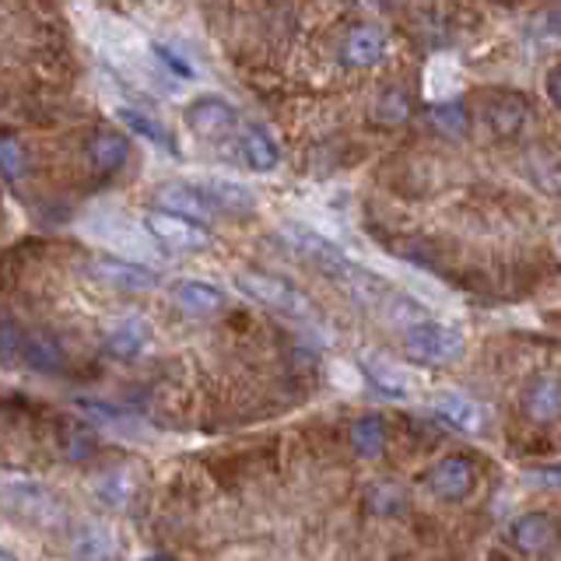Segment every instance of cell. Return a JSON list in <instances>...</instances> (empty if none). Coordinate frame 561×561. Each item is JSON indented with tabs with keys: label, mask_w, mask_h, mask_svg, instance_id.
Instances as JSON below:
<instances>
[{
	"label": "cell",
	"mask_w": 561,
	"mask_h": 561,
	"mask_svg": "<svg viewBox=\"0 0 561 561\" xmlns=\"http://www.w3.org/2000/svg\"><path fill=\"white\" fill-rule=\"evenodd\" d=\"M403 355L414 365H446L463 355V337L446 323L417 320L403 327Z\"/></svg>",
	"instance_id": "cell-1"
},
{
	"label": "cell",
	"mask_w": 561,
	"mask_h": 561,
	"mask_svg": "<svg viewBox=\"0 0 561 561\" xmlns=\"http://www.w3.org/2000/svg\"><path fill=\"white\" fill-rule=\"evenodd\" d=\"M145 232L154 242H162L165 250H175V253H197V250H207L210 245V232L201 221L172 215V210H162V207H151L145 215Z\"/></svg>",
	"instance_id": "cell-2"
},
{
	"label": "cell",
	"mask_w": 561,
	"mask_h": 561,
	"mask_svg": "<svg viewBox=\"0 0 561 561\" xmlns=\"http://www.w3.org/2000/svg\"><path fill=\"white\" fill-rule=\"evenodd\" d=\"M236 288L242 295H250L253 302L277 309V312H288V316H306L309 312V302L295 291L291 280L267 274V271H239L236 274Z\"/></svg>",
	"instance_id": "cell-3"
},
{
	"label": "cell",
	"mask_w": 561,
	"mask_h": 561,
	"mask_svg": "<svg viewBox=\"0 0 561 561\" xmlns=\"http://www.w3.org/2000/svg\"><path fill=\"white\" fill-rule=\"evenodd\" d=\"M84 271L95 285L110 288V291L137 295V291H151L158 285V271L145 267V263H134L127 256H92Z\"/></svg>",
	"instance_id": "cell-4"
},
{
	"label": "cell",
	"mask_w": 561,
	"mask_h": 561,
	"mask_svg": "<svg viewBox=\"0 0 561 561\" xmlns=\"http://www.w3.org/2000/svg\"><path fill=\"white\" fill-rule=\"evenodd\" d=\"M186 127L201 140H225L239 127V113L218 95H204L186 105Z\"/></svg>",
	"instance_id": "cell-5"
},
{
	"label": "cell",
	"mask_w": 561,
	"mask_h": 561,
	"mask_svg": "<svg viewBox=\"0 0 561 561\" xmlns=\"http://www.w3.org/2000/svg\"><path fill=\"white\" fill-rule=\"evenodd\" d=\"M428 491L435 499L443 502H463L473 484H478V470H473V463L467 460V456H443L425 478Z\"/></svg>",
	"instance_id": "cell-6"
},
{
	"label": "cell",
	"mask_w": 561,
	"mask_h": 561,
	"mask_svg": "<svg viewBox=\"0 0 561 561\" xmlns=\"http://www.w3.org/2000/svg\"><path fill=\"white\" fill-rule=\"evenodd\" d=\"M0 491H4V499L22 516H28L35 523H46V526L60 523V502L53 499L43 484H35V481H4V484H0Z\"/></svg>",
	"instance_id": "cell-7"
},
{
	"label": "cell",
	"mask_w": 561,
	"mask_h": 561,
	"mask_svg": "<svg viewBox=\"0 0 561 561\" xmlns=\"http://www.w3.org/2000/svg\"><path fill=\"white\" fill-rule=\"evenodd\" d=\"M508 540L523 554H543L558 543V523L548 513H526L508 526Z\"/></svg>",
	"instance_id": "cell-8"
},
{
	"label": "cell",
	"mask_w": 561,
	"mask_h": 561,
	"mask_svg": "<svg viewBox=\"0 0 561 561\" xmlns=\"http://www.w3.org/2000/svg\"><path fill=\"white\" fill-rule=\"evenodd\" d=\"M154 207L172 210V215H183V218H193L201 225L215 215V207L207 204V197L201 193L197 183H162L154 190Z\"/></svg>",
	"instance_id": "cell-9"
},
{
	"label": "cell",
	"mask_w": 561,
	"mask_h": 561,
	"mask_svg": "<svg viewBox=\"0 0 561 561\" xmlns=\"http://www.w3.org/2000/svg\"><path fill=\"white\" fill-rule=\"evenodd\" d=\"M84 151H88V162H92L95 172L113 175V172H119L123 165H127V158H130V137L113 130V127H99L92 137H88Z\"/></svg>",
	"instance_id": "cell-10"
},
{
	"label": "cell",
	"mask_w": 561,
	"mask_h": 561,
	"mask_svg": "<svg viewBox=\"0 0 561 561\" xmlns=\"http://www.w3.org/2000/svg\"><path fill=\"white\" fill-rule=\"evenodd\" d=\"M428 408L435 411V417H443L446 425L456 428V432H478L481 421H484L478 400H470L460 390H435L432 400H428Z\"/></svg>",
	"instance_id": "cell-11"
},
{
	"label": "cell",
	"mask_w": 561,
	"mask_h": 561,
	"mask_svg": "<svg viewBox=\"0 0 561 561\" xmlns=\"http://www.w3.org/2000/svg\"><path fill=\"white\" fill-rule=\"evenodd\" d=\"M172 302L180 306L186 316H215L225 309V291L210 285V280L183 277L172 285Z\"/></svg>",
	"instance_id": "cell-12"
},
{
	"label": "cell",
	"mask_w": 561,
	"mask_h": 561,
	"mask_svg": "<svg viewBox=\"0 0 561 561\" xmlns=\"http://www.w3.org/2000/svg\"><path fill=\"white\" fill-rule=\"evenodd\" d=\"M523 411L537 425H551L561 417V382L551 376H537L523 390Z\"/></svg>",
	"instance_id": "cell-13"
},
{
	"label": "cell",
	"mask_w": 561,
	"mask_h": 561,
	"mask_svg": "<svg viewBox=\"0 0 561 561\" xmlns=\"http://www.w3.org/2000/svg\"><path fill=\"white\" fill-rule=\"evenodd\" d=\"M358 365H362V373L373 379V386H379L382 393H393V397H400V393H411V379H408V373L400 368V362L397 358H390V355H382V351H362L358 355Z\"/></svg>",
	"instance_id": "cell-14"
},
{
	"label": "cell",
	"mask_w": 561,
	"mask_h": 561,
	"mask_svg": "<svg viewBox=\"0 0 561 561\" xmlns=\"http://www.w3.org/2000/svg\"><path fill=\"white\" fill-rule=\"evenodd\" d=\"M197 186L207 197V204L215 210H225V215H253V210H256L253 190L236 183V180H204Z\"/></svg>",
	"instance_id": "cell-15"
},
{
	"label": "cell",
	"mask_w": 561,
	"mask_h": 561,
	"mask_svg": "<svg viewBox=\"0 0 561 561\" xmlns=\"http://www.w3.org/2000/svg\"><path fill=\"white\" fill-rule=\"evenodd\" d=\"M148 341H151L148 323L140 320V316H127V320H119L110 333H105V355L130 362L148 347Z\"/></svg>",
	"instance_id": "cell-16"
},
{
	"label": "cell",
	"mask_w": 561,
	"mask_h": 561,
	"mask_svg": "<svg viewBox=\"0 0 561 561\" xmlns=\"http://www.w3.org/2000/svg\"><path fill=\"white\" fill-rule=\"evenodd\" d=\"M386 57V35L379 25H355L344 39V64L376 67Z\"/></svg>",
	"instance_id": "cell-17"
},
{
	"label": "cell",
	"mask_w": 561,
	"mask_h": 561,
	"mask_svg": "<svg viewBox=\"0 0 561 561\" xmlns=\"http://www.w3.org/2000/svg\"><path fill=\"white\" fill-rule=\"evenodd\" d=\"M239 154H242V162L250 165L253 172H274L277 162H280V151L274 145V137L263 130V127H242L239 134Z\"/></svg>",
	"instance_id": "cell-18"
},
{
	"label": "cell",
	"mask_w": 561,
	"mask_h": 561,
	"mask_svg": "<svg viewBox=\"0 0 561 561\" xmlns=\"http://www.w3.org/2000/svg\"><path fill=\"white\" fill-rule=\"evenodd\" d=\"M22 358L28 362V368H35V373H60V368L67 365V355L60 341L53 337V333H22Z\"/></svg>",
	"instance_id": "cell-19"
},
{
	"label": "cell",
	"mask_w": 561,
	"mask_h": 561,
	"mask_svg": "<svg viewBox=\"0 0 561 561\" xmlns=\"http://www.w3.org/2000/svg\"><path fill=\"white\" fill-rule=\"evenodd\" d=\"M116 119H119L130 134H137L140 140H148V145H154V148H162V151H169V154L180 151V148H175V137L162 127V123L151 119L148 113L134 110V105H119V110H116Z\"/></svg>",
	"instance_id": "cell-20"
},
{
	"label": "cell",
	"mask_w": 561,
	"mask_h": 561,
	"mask_svg": "<svg viewBox=\"0 0 561 561\" xmlns=\"http://www.w3.org/2000/svg\"><path fill=\"white\" fill-rule=\"evenodd\" d=\"M347 443L351 449H355L362 460H376V456H382L386 449V425L379 414H362L351 421L347 428Z\"/></svg>",
	"instance_id": "cell-21"
},
{
	"label": "cell",
	"mask_w": 561,
	"mask_h": 561,
	"mask_svg": "<svg viewBox=\"0 0 561 561\" xmlns=\"http://www.w3.org/2000/svg\"><path fill=\"white\" fill-rule=\"evenodd\" d=\"M523 119H526V105H523L519 95H499L495 102L488 105V123L502 137L516 134L523 127Z\"/></svg>",
	"instance_id": "cell-22"
},
{
	"label": "cell",
	"mask_w": 561,
	"mask_h": 561,
	"mask_svg": "<svg viewBox=\"0 0 561 561\" xmlns=\"http://www.w3.org/2000/svg\"><path fill=\"white\" fill-rule=\"evenodd\" d=\"M28 175V151L14 134L0 130V180L4 183H18Z\"/></svg>",
	"instance_id": "cell-23"
},
{
	"label": "cell",
	"mask_w": 561,
	"mask_h": 561,
	"mask_svg": "<svg viewBox=\"0 0 561 561\" xmlns=\"http://www.w3.org/2000/svg\"><path fill=\"white\" fill-rule=\"evenodd\" d=\"M432 123L449 137H463L467 134V110L456 99H443L432 105Z\"/></svg>",
	"instance_id": "cell-24"
},
{
	"label": "cell",
	"mask_w": 561,
	"mask_h": 561,
	"mask_svg": "<svg viewBox=\"0 0 561 561\" xmlns=\"http://www.w3.org/2000/svg\"><path fill=\"white\" fill-rule=\"evenodd\" d=\"M95 449V435L88 432L84 425H67L64 428V453L67 460H84V456H92Z\"/></svg>",
	"instance_id": "cell-25"
},
{
	"label": "cell",
	"mask_w": 561,
	"mask_h": 561,
	"mask_svg": "<svg viewBox=\"0 0 561 561\" xmlns=\"http://www.w3.org/2000/svg\"><path fill=\"white\" fill-rule=\"evenodd\" d=\"M408 113H411V102H408V95L400 92V88H393V92L382 95V102H379V119H386V123H403V119H408Z\"/></svg>",
	"instance_id": "cell-26"
},
{
	"label": "cell",
	"mask_w": 561,
	"mask_h": 561,
	"mask_svg": "<svg viewBox=\"0 0 561 561\" xmlns=\"http://www.w3.org/2000/svg\"><path fill=\"white\" fill-rule=\"evenodd\" d=\"M78 554H81L84 561H102L105 554H110V540H105L102 530H88V534L81 537V543H78Z\"/></svg>",
	"instance_id": "cell-27"
},
{
	"label": "cell",
	"mask_w": 561,
	"mask_h": 561,
	"mask_svg": "<svg viewBox=\"0 0 561 561\" xmlns=\"http://www.w3.org/2000/svg\"><path fill=\"white\" fill-rule=\"evenodd\" d=\"M151 53H154L158 60H162V67H169V70H172L175 78H193V67L180 57V53H172V49H169V46H162V43H154V46H151Z\"/></svg>",
	"instance_id": "cell-28"
},
{
	"label": "cell",
	"mask_w": 561,
	"mask_h": 561,
	"mask_svg": "<svg viewBox=\"0 0 561 561\" xmlns=\"http://www.w3.org/2000/svg\"><path fill=\"white\" fill-rule=\"evenodd\" d=\"M523 478H526V481H534V484H540V488H561V463H554V467H537V470H526Z\"/></svg>",
	"instance_id": "cell-29"
},
{
	"label": "cell",
	"mask_w": 561,
	"mask_h": 561,
	"mask_svg": "<svg viewBox=\"0 0 561 561\" xmlns=\"http://www.w3.org/2000/svg\"><path fill=\"white\" fill-rule=\"evenodd\" d=\"M548 95H551V102L561 110V64L548 75Z\"/></svg>",
	"instance_id": "cell-30"
},
{
	"label": "cell",
	"mask_w": 561,
	"mask_h": 561,
	"mask_svg": "<svg viewBox=\"0 0 561 561\" xmlns=\"http://www.w3.org/2000/svg\"><path fill=\"white\" fill-rule=\"evenodd\" d=\"M548 28H551L554 35H561V8L548 14Z\"/></svg>",
	"instance_id": "cell-31"
},
{
	"label": "cell",
	"mask_w": 561,
	"mask_h": 561,
	"mask_svg": "<svg viewBox=\"0 0 561 561\" xmlns=\"http://www.w3.org/2000/svg\"><path fill=\"white\" fill-rule=\"evenodd\" d=\"M140 561H172L169 554H148V558H140Z\"/></svg>",
	"instance_id": "cell-32"
},
{
	"label": "cell",
	"mask_w": 561,
	"mask_h": 561,
	"mask_svg": "<svg viewBox=\"0 0 561 561\" xmlns=\"http://www.w3.org/2000/svg\"><path fill=\"white\" fill-rule=\"evenodd\" d=\"M0 561H14V558H11L8 551H0Z\"/></svg>",
	"instance_id": "cell-33"
},
{
	"label": "cell",
	"mask_w": 561,
	"mask_h": 561,
	"mask_svg": "<svg viewBox=\"0 0 561 561\" xmlns=\"http://www.w3.org/2000/svg\"><path fill=\"white\" fill-rule=\"evenodd\" d=\"M558 250H561V236H558Z\"/></svg>",
	"instance_id": "cell-34"
}]
</instances>
